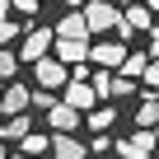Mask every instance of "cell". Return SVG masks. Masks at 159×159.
I'll use <instances>...</instances> for the list:
<instances>
[{
    "label": "cell",
    "mask_w": 159,
    "mask_h": 159,
    "mask_svg": "<svg viewBox=\"0 0 159 159\" xmlns=\"http://www.w3.org/2000/svg\"><path fill=\"white\" fill-rule=\"evenodd\" d=\"M80 19H84V28H89V33H98V38H108L112 28H122V10H117V5H108V0H89V5L80 10Z\"/></svg>",
    "instance_id": "cell-1"
},
{
    "label": "cell",
    "mask_w": 159,
    "mask_h": 159,
    "mask_svg": "<svg viewBox=\"0 0 159 159\" xmlns=\"http://www.w3.org/2000/svg\"><path fill=\"white\" fill-rule=\"evenodd\" d=\"M33 80H38V89L52 94V89H66V84H70V70H66L56 56H42V61L33 66Z\"/></svg>",
    "instance_id": "cell-2"
},
{
    "label": "cell",
    "mask_w": 159,
    "mask_h": 159,
    "mask_svg": "<svg viewBox=\"0 0 159 159\" xmlns=\"http://www.w3.org/2000/svg\"><path fill=\"white\" fill-rule=\"evenodd\" d=\"M52 42H56V38H52V28H28V33H24V47H19L14 56L38 66L42 56H52Z\"/></svg>",
    "instance_id": "cell-3"
},
{
    "label": "cell",
    "mask_w": 159,
    "mask_h": 159,
    "mask_svg": "<svg viewBox=\"0 0 159 159\" xmlns=\"http://www.w3.org/2000/svg\"><path fill=\"white\" fill-rule=\"evenodd\" d=\"M126 56H131V47H126V42H108V38H98V42L89 47V61H98L103 75H108V70H122Z\"/></svg>",
    "instance_id": "cell-4"
},
{
    "label": "cell",
    "mask_w": 159,
    "mask_h": 159,
    "mask_svg": "<svg viewBox=\"0 0 159 159\" xmlns=\"http://www.w3.org/2000/svg\"><path fill=\"white\" fill-rule=\"evenodd\" d=\"M61 103H66L70 112H80V117H84V112H94L98 94L89 89V80H70V84H66V94H61Z\"/></svg>",
    "instance_id": "cell-5"
},
{
    "label": "cell",
    "mask_w": 159,
    "mask_h": 159,
    "mask_svg": "<svg viewBox=\"0 0 159 159\" xmlns=\"http://www.w3.org/2000/svg\"><path fill=\"white\" fill-rule=\"evenodd\" d=\"M33 108V89H24V84H5L0 89V112L5 117H24Z\"/></svg>",
    "instance_id": "cell-6"
},
{
    "label": "cell",
    "mask_w": 159,
    "mask_h": 159,
    "mask_svg": "<svg viewBox=\"0 0 159 159\" xmlns=\"http://www.w3.org/2000/svg\"><path fill=\"white\" fill-rule=\"evenodd\" d=\"M154 145H159V140H154L150 131H131V136H122V140H117V154H122V159H150V154H154Z\"/></svg>",
    "instance_id": "cell-7"
},
{
    "label": "cell",
    "mask_w": 159,
    "mask_h": 159,
    "mask_svg": "<svg viewBox=\"0 0 159 159\" xmlns=\"http://www.w3.org/2000/svg\"><path fill=\"white\" fill-rule=\"evenodd\" d=\"M52 38H56V42H84V38H89V28H84V19H80V10L61 14L56 28H52Z\"/></svg>",
    "instance_id": "cell-8"
},
{
    "label": "cell",
    "mask_w": 159,
    "mask_h": 159,
    "mask_svg": "<svg viewBox=\"0 0 159 159\" xmlns=\"http://www.w3.org/2000/svg\"><path fill=\"white\" fill-rule=\"evenodd\" d=\"M47 126H56V136H70V131L80 126V112H70V108H66V103L56 98V108L47 112Z\"/></svg>",
    "instance_id": "cell-9"
},
{
    "label": "cell",
    "mask_w": 159,
    "mask_h": 159,
    "mask_svg": "<svg viewBox=\"0 0 159 159\" xmlns=\"http://www.w3.org/2000/svg\"><path fill=\"white\" fill-rule=\"evenodd\" d=\"M52 154L56 159H89V145H80L75 136H52Z\"/></svg>",
    "instance_id": "cell-10"
},
{
    "label": "cell",
    "mask_w": 159,
    "mask_h": 159,
    "mask_svg": "<svg viewBox=\"0 0 159 159\" xmlns=\"http://www.w3.org/2000/svg\"><path fill=\"white\" fill-rule=\"evenodd\" d=\"M140 28H150V10L136 0V5L122 10V33H140Z\"/></svg>",
    "instance_id": "cell-11"
},
{
    "label": "cell",
    "mask_w": 159,
    "mask_h": 159,
    "mask_svg": "<svg viewBox=\"0 0 159 159\" xmlns=\"http://www.w3.org/2000/svg\"><path fill=\"white\" fill-rule=\"evenodd\" d=\"M136 126L140 131H154L159 126V94H145V103L136 108Z\"/></svg>",
    "instance_id": "cell-12"
},
{
    "label": "cell",
    "mask_w": 159,
    "mask_h": 159,
    "mask_svg": "<svg viewBox=\"0 0 159 159\" xmlns=\"http://www.w3.org/2000/svg\"><path fill=\"white\" fill-rule=\"evenodd\" d=\"M28 126H33L28 117H10L5 126H0V145H5V140H24V136H28Z\"/></svg>",
    "instance_id": "cell-13"
},
{
    "label": "cell",
    "mask_w": 159,
    "mask_h": 159,
    "mask_svg": "<svg viewBox=\"0 0 159 159\" xmlns=\"http://www.w3.org/2000/svg\"><path fill=\"white\" fill-rule=\"evenodd\" d=\"M145 66H150V56H145V52H131V56L122 61V75H126V80H131V84H136V80L145 75Z\"/></svg>",
    "instance_id": "cell-14"
},
{
    "label": "cell",
    "mask_w": 159,
    "mask_h": 159,
    "mask_svg": "<svg viewBox=\"0 0 159 159\" xmlns=\"http://www.w3.org/2000/svg\"><path fill=\"white\" fill-rule=\"evenodd\" d=\"M89 126H94L98 136H108V126H117V112H112V108H98V112H89Z\"/></svg>",
    "instance_id": "cell-15"
},
{
    "label": "cell",
    "mask_w": 159,
    "mask_h": 159,
    "mask_svg": "<svg viewBox=\"0 0 159 159\" xmlns=\"http://www.w3.org/2000/svg\"><path fill=\"white\" fill-rule=\"evenodd\" d=\"M42 150H52V140H47V136H33V131H28V136H24V159H33V154H42Z\"/></svg>",
    "instance_id": "cell-16"
},
{
    "label": "cell",
    "mask_w": 159,
    "mask_h": 159,
    "mask_svg": "<svg viewBox=\"0 0 159 159\" xmlns=\"http://www.w3.org/2000/svg\"><path fill=\"white\" fill-rule=\"evenodd\" d=\"M14 70H19V56H14V52H0V89H5V80H10Z\"/></svg>",
    "instance_id": "cell-17"
},
{
    "label": "cell",
    "mask_w": 159,
    "mask_h": 159,
    "mask_svg": "<svg viewBox=\"0 0 159 159\" xmlns=\"http://www.w3.org/2000/svg\"><path fill=\"white\" fill-rule=\"evenodd\" d=\"M14 38H19V24H14V19H0V52H5Z\"/></svg>",
    "instance_id": "cell-18"
},
{
    "label": "cell",
    "mask_w": 159,
    "mask_h": 159,
    "mask_svg": "<svg viewBox=\"0 0 159 159\" xmlns=\"http://www.w3.org/2000/svg\"><path fill=\"white\" fill-rule=\"evenodd\" d=\"M33 108L52 112V108H56V94H47V89H33Z\"/></svg>",
    "instance_id": "cell-19"
},
{
    "label": "cell",
    "mask_w": 159,
    "mask_h": 159,
    "mask_svg": "<svg viewBox=\"0 0 159 159\" xmlns=\"http://www.w3.org/2000/svg\"><path fill=\"white\" fill-rule=\"evenodd\" d=\"M10 10H19V14H38V0H10Z\"/></svg>",
    "instance_id": "cell-20"
},
{
    "label": "cell",
    "mask_w": 159,
    "mask_h": 159,
    "mask_svg": "<svg viewBox=\"0 0 159 159\" xmlns=\"http://www.w3.org/2000/svg\"><path fill=\"white\" fill-rule=\"evenodd\" d=\"M140 80H145V84H150V89H159V66H154V61H150V66H145V75H140Z\"/></svg>",
    "instance_id": "cell-21"
},
{
    "label": "cell",
    "mask_w": 159,
    "mask_h": 159,
    "mask_svg": "<svg viewBox=\"0 0 159 159\" xmlns=\"http://www.w3.org/2000/svg\"><path fill=\"white\" fill-rule=\"evenodd\" d=\"M66 5H70V10H84V5H89V0H66Z\"/></svg>",
    "instance_id": "cell-22"
},
{
    "label": "cell",
    "mask_w": 159,
    "mask_h": 159,
    "mask_svg": "<svg viewBox=\"0 0 159 159\" xmlns=\"http://www.w3.org/2000/svg\"><path fill=\"white\" fill-rule=\"evenodd\" d=\"M0 19H10V0H0Z\"/></svg>",
    "instance_id": "cell-23"
},
{
    "label": "cell",
    "mask_w": 159,
    "mask_h": 159,
    "mask_svg": "<svg viewBox=\"0 0 159 159\" xmlns=\"http://www.w3.org/2000/svg\"><path fill=\"white\" fill-rule=\"evenodd\" d=\"M140 5H145V10H159V0H140Z\"/></svg>",
    "instance_id": "cell-24"
},
{
    "label": "cell",
    "mask_w": 159,
    "mask_h": 159,
    "mask_svg": "<svg viewBox=\"0 0 159 159\" xmlns=\"http://www.w3.org/2000/svg\"><path fill=\"white\" fill-rule=\"evenodd\" d=\"M0 159H10V154H5V145H0Z\"/></svg>",
    "instance_id": "cell-25"
},
{
    "label": "cell",
    "mask_w": 159,
    "mask_h": 159,
    "mask_svg": "<svg viewBox=\"0 0 159 159\" xmlns=\"http://www.w3.org/2000/svg\"><path fill=\"white\" fill-rule=\"evenodd\" d=\"M150 136H154V140H159V126H154V131H150Z\"/></svg>",
    "instance_id": "cell-26"
},
{
    "label": "cell",
    "mask_w": 159,
    "mask_h": 159,
    "mask_svg": "<svg viewBox=\"0 0 159 159\" xmlns=\"http://www.w3.org/2000/svg\"><path fill=\"white\" fill-rule=\"evenodd\" d=\"M154 66H159V52H154Z\"/></svg>",
    "instance_id": "cell-27"
},
{
    "label": "cell",
    "mask_w": 159,
    "mask_h": 159,
    "mask_svg": "<svg viewBox=\"0 0 159 159\" xmlns=\"http://www.w3.org/2000/svg\"><path fill=\"white\" fill-rule=\"evenodd\" d=\"M10 159H24V154H10Z\"/></svg>",
    "instance_id": "cell-28"
},
{
    "label": "cell",
    "mask_w": 159,
    "mask_h": 159,
    "mask_svg": "<svg viewBox=\"0 0 159 159\" xmlns=\"http://www.w3.org/2000/svg\"><path fill=\"white\" fill-rule=\"evenodd\" d=\"M38 5H42V0H38Z\"/></svg>",
    "instance_id": "cell-29"
}]
</instances>
